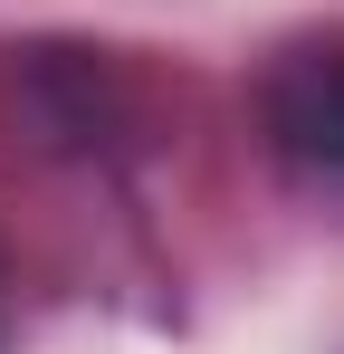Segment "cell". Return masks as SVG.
I'll return each instance as SVG.
<instances>
[{
	"mask_svg": "<svg viewBox=\"0 0 344 354\" xmlns=\"http://www.w3.org/2000/svg\"><path fill=\"white\" fill-rule=\"evenodd\" d=\"M268 134L306 173H344V48H296L268 77Z\"/></svg>",
	"mask_w": 344,
	"mask_h": 354,
	"instance_id": "cell-1",
	"label": "cell"
}]
</instances>
